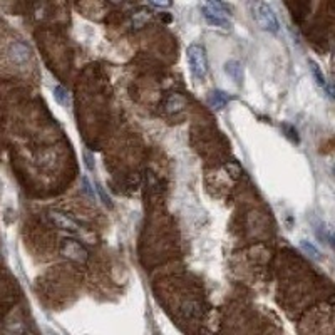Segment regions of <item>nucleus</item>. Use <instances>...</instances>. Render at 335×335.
Instances as JSON below:
<instances>
[{"label":"nucleus","instance_id":"f257e3e1","mask_svg":"<svg viewBox=\"0 0 335 335\" xmlns=\"http://www.w3.org/2000/svg\"><path fill=\"white\" fill-rule=\"evenodd\" d=\"M246 9L255 24L268 34H278L280 22L277 14L265 0H246Z\"/></svg>","mask_w":335,"mask_h":335},{"label":"nucleus","instance_id":"f03ea898","mask_svg":"<svg viewBox=\"0 0 335 335\" xmlns=\"http://www.w3.org/2000/svg\"><path fill=\"white\" fill-rule=\"evenodd\" d=\"M186 54H188V64H190L191 76H193L196 81H205L208 76V59H206L205 47L200 46V44H191Z\"/></svg>","mask_w":335,"mask_h":335},{"label":"nucleus","instance_id":"7ed1b4c3","mask_svg":"<svg viewBox=\"0 0 335 335\" xmlns=\"http://www.w3.org/2000/svg\"><path fill=\"white\" fill-rule=\"evenodd\" d=\"M60 255L65 256L67 260H72L78 263H86L87 258H89V253H87V250L84 248V245L72 238L62 240V243H60Z\"/></svg>","mask_w":335,"mask_h":335},{"label":"nucleus","instance_id":"20e7f679","mask_svg":"<svg viewBox=\"0 0 335 335\" xmlns=\"http://www.w3.org/2000/svg\"><path fill=\"white\" fill-rule=\"evenodd\" d=\"M30 47L22 41H14L9 46V57L15 65H25L30 60Z\"/></svg>","mask_w":335,"mask_h":335},{"label":"nucleus","instance_id":"39448f33","mask_svg":"<svg viewBox=\"0 0 335 335\" xmlns=\"http://www.w3.org/2000/svg\"><path fill=\"white\" fill-rule=\"evenodd\" d=\"M203 17L206 19L208 24L215 25V27H221V29H230V20L227 17V12L225 10H219L211 7V5H206V7L201 9Z\"/></svg>","mask_w":335,"mask_h":335},{"label":"nucleus","instance_id":"423d86ee","mask_svg":"<svg viewBox=\"0 0 335 335\" xmlns=\"http://www.w3.org/2000/svg\"><path fill=\"white\" fill-rule=\"evenodd\" d=\"M49 219L52 221L54 227L64 230V232H70V233H78L79 232V225L76 223L69 215H65V213H62V211H57V210L49 211Z\"/></svg>","mask_w":335,"mask_h":335},{"label":"nucleus","instance_id":"0eeeda50","mask_svg":"<svg viewBox=\"0 0 335 335\" xmlns=\"http://www.w3.org/2000/svg\"><path fill=\"white\" fill-rule=\"evenodd\" d=\"M225 74H227L230 79H233L238 86L243 84L245 70H243V65H241L240 60H237V59L227 60V62H225Z\"/></svg>","mask_w":335,"mask_h":335},{"label":"nucleus","instance_id":"6e6552de","mask_svg":"<svg viewBox=\"0 0 335 335\" xmlns=\"http://www.w3.org/2000/svg\"><path fill=\"white\" fill-rule=\"evenodd\" d=\"M184 107H186V97L183 94H179V92H173V94H169L166 97V101H164V111L168 114L181 113Z\"/></svg>","mask_w":335,"mask_h":335},{"label":"nucleus","instance_id":"1a4fd4ad","mask_svg":"<svg viewBox=\"0 0 335 335\" xmlns=\"http://www.w3.org/2000/svg\"><path fill=\"white\" fill-rule=\"evenodd\" d=\"M232 101V96L225 91H211L210 96H208V104H210L211 109L215 111H221V109L227 106V104Z\"/></svg>","mask_w":335,"mask_h":335},{"label":"nucleus","instance_id":"9d476101","mask_svg":"<svg viewBox=\"0 0 335 335\" xmlns=\"http://www.w3.org/2000/svg\"><path fill=\"white\" fill-rule=\"evenodd\" d=\"M300 246H302V250L305 251L307 255H309L310 258H314V260H317V262H320L322 260V253H320V250L317 248V246L312 243V241H309V240H302L300 241Z\"/></svg>","mask_w":335,"mask_h":335},{"label":"nucleus","instance_id":"9b49d317","mask_svg":"<svg viewBox=\"0 0 335 335\" xmlns=\"http://www.w3.org/2000/svg\"><path fill=\"white\" fill-rule=\"evenodd\" d=\"M151 20V14L147 12V10H139V12H136L133 15V25L136 27V29H141V27H144L147 22Z\"/></svg>","mask_w":335,"mask_h":335},{"label":"nucleus","instance_id":"f8f14e48","mask_svg":"<svg viewBox=\"0 0 335 335\" xmlns=\"http://www.w3.org/2000/svg\"><path fill=\"white\" fill-rule=\"evenodd\" d=\"M54 97L60 106H69V92L64 86H56L54 87Z\"/></svg>","mask_w":335,"mask_h":335},{"label":"nucleus","instance_id":"ddd939ff","mask_svg":"<svg viewBox=\"0 0 335 335\" xmlns=\"http://www.w3.org/2000/svg\"><path fill=\"white\" fill-rule=\"evenodd\" d=\"M310 70H312V76H314V79L317 81V84L320 86L322 89H325L327 79H325V76L322 74V70H320V67H318V64L314 62V60H310Z\"/></svg>","mask_w":335,"mask_h":335},{"label":"nucleus","instance_id":"4468645a","mask_svg":"<svg viewBox=\"0 0 335 335\" xmlns=\"http://www.w3.org/2000/svg\"><path fill=\"white\" fill-rule=\"evenodd\" d=\"M81 183H82V191H84V195L89 196L91 200H96V188L91 184V181H89V178L86 176V174L82 176Z\"/></svg>","mask_w":335,"mask_h":335},{"label":"nucleus","instance_id":"2eb2a0df","mask_svg":"<svg viewBox=\"0 0 335 335\" xmlns=\"http://www.w3.org/2000/svg\"><path fill=\"white\" fill-rule=\"evenodd\" d=\"M283 128V133H285V136L292 141V142H300V138H299V133H296V129L293 128V126H290V124H283L282 126Z\"/></svg>","mask_w":335,"mask_h":335},{"label":"nucleus","instance_id":"dca6fc26","mask_svg":"<svg viewBox=\"0 0 335 335\" xmlns=\"http://www.w3.org/2000/svg\"><path fill=\"white\" fill-rule=\"evenodd\" d=\"M94 188H96V193L99 195V198H101L102 205L106 206V208H113V201H111V198H109V196L106 195V191L102 190V186L97 183V184L94 186Z\"/></svg>","mask_w":335,"mask_h":335},{"label":"nucleus","instance_id":"f3484780","mask_svg":"<svg viewBox=\"0 0 335 335\" xmlns=\"http://www.w3.org/2000/svg\"><path fill=\"white\" fill-rule=\"evenodd\" d=\"M82 158H84V163L89 171H94V155L89 151V150H84L82 151Z\"/></svg>","mask_w":335,"mask_h":335},{"label":"nucleus","instance_id":"a211bd4d","mask_svg":"<svg viewBox=\"0 0 335 335\" xmlns=\"http://www.w3.org/2000/svg\"><path fill=\"white\" fill-rule=\"evenodd\" d=\"M153 5H156V7H161V9H168L171 7L173 0H150Z\"/></svg>","mask_w":335,"mask_h":335},{"label":"nucleus","instance_id":"6ab92c4d","mask_svg":"<svg viewBox=\"0 0 335 335\" xmlns=\"http://www.w3.org/2000/svg\"><path fill=\"white\" fill-rule=\"evenodd\" d=\"M208 2H210L211 7L219 9V10H225V12H227V9H225V5H223V0H208Z\"/></svg>","mask_w":335,"mask_h":335},{"label":"nucleus","instance_id":"aec40b11","mask_svg":"<svg viewBox=\"0 0 335 335\" xmlns=\"http://www.w3.org/2000/svg\"><path fill=\"white\" fill-rule=\"evenodd\" d=\"M328 304H330V307H332V309L335 310V296H332V299L328 300Z\"/></svg>","mask_w":335,"mask_h":335},{"label":"nucleus","instance_id":"412c9836","mask_svg":"<svg viewBox=\"0 0 335 335\" xmlns=\"http://www.w3.org/2000/svg\"><path fill=\"white\" fill-rule=\"evenodd\" d=\"M113 2H121V0H113Z\"/></svg>","mask_w":335,"mask_h":335}]
</instances>
